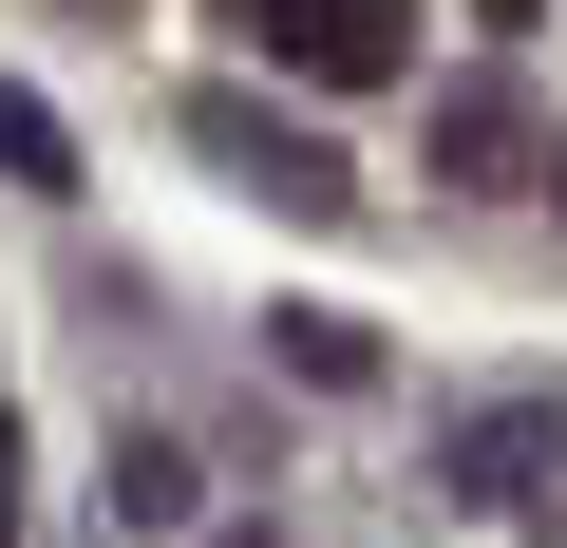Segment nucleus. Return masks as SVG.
Returning <instances> with one entry per match:
<instances>
[{
	"label": "nucleus",
	"mask_w": 567,
	"mask_h": 548,
	"mask_svg": "<svg viewBox=\"0 0 567 548\" xmlns=\"http://www.w3.org/2000/svg\"><path fill=\"white\" fill-rule=\"evenodd\" d=\"M227 20H246L284 76H322V95H379V76H416V0H227Z\"/></svg>",
	"instance_id": "nucleus-1"
},
{
	"label": "nucleus",
	"mask_w": 567,
	"mask_h": 548,
	"mask_svg": "<svg viewBox=\"0 0 567 548\" xmlns=\"http://www.w3.org/2000/svg\"><path fill=\"white\" fill-rule=\"evenodd\" d=\"M189 133H208L265 208H303V227H341V208H360V170H341L322 133H284V114H246V95H189Z\"/></svg>",
	"instance_id": "nucleus-2"
},
{
	"label": "nucleus",
	"mask_w": 567,
	"mask_h": 548,
	"mask_svg": "<svg viewBox=\"0 0 567 548\" xmlns=\"http://www.w3.org/2000/svg\"><path fill=\"white\" fill-rule=\"evenodd\" d=\"M0 170H20V189H76V133H58L39 95H0Z\"/></svg>",
	"instance_id": "nucleus-3"
},
{
	"label": "nucleus",
	"mask_w": 567,
	"mask_h": 548,
	"mask_svg": "<svg viewBox=\"0 0 567 548\" xmlns=\"http://www.w3.org/2000/svg\"><path fill=\"white\" fill-rule=\"evenodd\" d=\"M0 548H20V473H0Z\"/></svg>",
	"instance_id": "nucleus-4"
},
{
	"label": "nucleus",
	"mask_w": 567,
	"mask_h": 548,
	"mask_svg": "<svg viewBox=\"0 0 567 548\" xmlns=\"http://www.w3.org/2000/svg\"><path fill=\"white\" fill-rule=\"evenodd\" d=\"M548 189H567V152H548Z\"/></svg>",
	"instance_id": "nucleus-5"
}]
</instances>
